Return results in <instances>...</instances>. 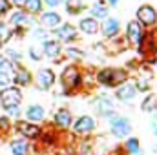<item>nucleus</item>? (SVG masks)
I'll list each match as a JSON object with an SVG mask.
<instances>
[{"label":"nucleus","mask_w":157,"mask_h":155,"mask_svg":"<svg viewBox=\"0 0 157 155\" xmlns=\"http://www.w3.org/2000/svg\"><path fill=\"white\" fill-rule=\"evenodd\" d=\"M26 117L31 120V122H35V120H42L44 119V108L42 106H29L28 108V112H26Z\"/></svg>","instance_id":"2eb2a0df"},{"label":"nucleus","mask_w":157,"mask_h":155,"mask_svg":"<svg viewBox=\"0 0 157 155\" xmlns=\"http://www.w3.org/2000/svg\"><path fill=\"white\" fill-rule=\"evenodd\" d=\"M6 112H9L11 115H18L20 112H18V108H9V110H6Z\"/></svg>","instance_id":"c9c22d12"},{"label":"nucleus","mask_w":157,"mask_h":155,"mask_svg":"<svg viewBox=\"0 0 157 155\" xmlns=\"http://www.w3.org/2000/svg\"><path fill=\"white\" fill-rule=\"evenodd\" d=\"M93 128H95V120L91 119V117L84 115L80 117L77 122H75V126H73V130H75V133H90V131H93Z\"/></svg>","instance_id":"423d86ee"},{"label":"nucleus","mask_w":157,"mask_h":155,"mask_svg":"<svg viewBox=\"0 0 157 155\" xmlns=\"http://www.w3.org/2000/svg\"><path fill=\"white\" fill-rule=\"evenodd\" d=\"M9 82H11V77H7V75L0 73V86H7Z\"/></svg>","instance_id":"473e14b6"},{"label":"nucleus","mask_w":157,"mask_h":155,"mask_svg":"<svg viewBox=\"0 0 157 155\" xmlns=\"http://www.w3.org/2000/svg\"><path fill=\"white\" fill-rule=\"evenodd\" d=\"M0 47H2V42H0Z\"/></svg>","instance_id":"58836bf2"},{"label":"nucleus","mask_w":157,"mask_h":155,"mask_svg":"<svg viewBox=\"0 0 157 155\" xmlns=\"http://www.w3.org/2000/svg\"><path fill=\"white\" fill-rule=\"evenodd\" d=\"M80 29L84 33H95L99 29V26L93 18H84V20H80Z\"/></svg>","instance_id":"6ab92c4d"},{"label":"nucleus","mask_w":157,"mask_h":155,"mask_svg":"<svg viewBox=\"0 0 157 155\" xmlns=\"http://www.w3.org/2000/svg\"><path fill=\"white\" fill-rule=\"evenodd\" d=\"M37 80H39V86L42 89H49L53 86V82H55V75H53L51 70H40Z\"/></svg>","instance_id":"6e6552de"},{"label":"nucleus","mask_w":157,"mask_h":155,"mask_svg":"<svg viewBox=\"0 0 157 155\" xmlns=\"http://www.w3.org/2000/svg\"><path fill=\"white\" fill-rule=\"evenodd\" d=\"M7 55H9L15 62H20V59H22V55H20V53H17L15 49H7Z\"/></svg>","instance_id":"c85d7f7f"},{"label":"nucleus","mask_w":157,"mask_h":155,"mask_svg":"<svg viewBox=\"0 0 157 155\" xmlns=\"http://www.w3.org/2000/svg\"><path fill=\"white\" fill-rule=\"evenodd\" d=\"M108 2H110V4H117V0H108Z\"/></svg>","instance_id":"4c0bfd02"},{"label":"nucleus","mask_w":157,"mask_h":155,"mask_svg":"<svg viewBox=\"0 0 157 155\" xmlns=\"http://www.w3.org/2000/svg\"><path fill=\"white\" fill-rule=\"evenodd\" d=\"M0 73H4V75H7V77L13 75V68H11V64H9L4 57H0Z\"/></svg>","instance_id":"b1692460"},{"label":"nucleus","mask_w":157,"mask_h":155,"mask_svg":"<svg viewBox=\"0 0 157 155\" xmlns=\"http://www.w3.org/2000/svg\"><path fill=\"white\" fill-rule=\"evenodd\" d=\"M9 6H11L9 0H0V15H4V13L9 9Z\"/></svg>","instance_id":"7c9ffc66"},{"label":"nucleus","mask_w":157,"mask_h":155,"mask_svg":"<svg viewBox=\"0 0 157 155\" xmlns=\"http://www.w3.org/2000/svg\"><path fill=\"white\" fill-rule=\"evenodd\" d=\"M11 152H13V155H26L28 153V144L24 141H13Z\"/></svg>","instance_id":"aec40b11"},{"label":"nucleus","mask_w":157,"mask_h":155,"mask_svg":"<svg viewBox=\"0 0 157 155\" xmlns=\"http://www.w3.org/2000/svg\"><path fill=\"white\" fill-rule=\"evenodd\" d=\"M126 150L132 155H143L139 152V141H137V139H130V141L126 142Z\"/></svg>","instance_id":"5701e85b"},{"label":"nucleus","mask_w":157,"mask_h":155,"mask_svg":"<svg viewBox=\"0 0 157 155\" xmlns=\"http://www.w3.org/2000/svg\"><path fill=\"white\" fill-rule=\"evenodd\" d=\"M155 108V99L154 97H148L146 100H144V104H143V110L144 112H150V110H154Z\"/></svg>","instance_id":"cd10ccee"},{"label":"nucleus","mask_w":157,"mask_h":155,"mask_svg":"<svg viewBox=\"0 0 157 155\" xmlns=\"http://www.w3.org/2000/svg\"><path fill=\"white\" fill-rule=\"evenodd\" d=\"M82 7H84L82 0H68V2H66V9H68V13H71V15L78 13Z\"/></svg>","instance_id":"412c9836"},{"label":"nucleus","mask_w":157,"mask_h":155,"mask_svg":"<svg viewBox=\"0 0 157 155\" xmlns=\"http://www.w3.org/2000/svg\"><path fill=\"white\" fill-rule=\"evenodd\" d=\"M97 112H99L101 115H104V117L112 115L113 104H112V100H110L106 95H101V97H99V100H97Z\"/></svg>","instance_id":"9d476101"},{"label":"nucleus","mask_w":157,"mask_h":155,"mask_svg":"<svg viewBox=\"0 0 157 155\" xmlns=\"http://www.w3.org/2000/svg\"><path fill=\"white\" fill-rule=\"evenodd\" d=\"M13 2H15V4H17V6H20V4H24V2H26V0H13Z\"/></svg>","instance_id":"e433bc0d"},{"label":"nucleus","mask_w":157,"mask_h":155,"mask_svg":"<svg viewBox=\"0 0 157 155\" xmlns=\"http://www.w3.org/2000/svg\"><path fill=\"white\" fill-rule=\"evenodd\" d=\"M11 22L17 24V26H18V24H24V22H26V15H24L22 11H18V13H15V15L11 17Z\"/></svg>","instance_id":"a878e982"},{"label":"nucleus","mask_w":157,"mask_h":155,"mask_svg":"<svg viewBox=\"0 0 157 155\" xmlns=\"http://www.w3.org/2000/svg\"><path fill=\"white\" fill-rule=\"evenodd\" d=\"M55 122L60 126V128H68L70 126V122H71V115H70V112H66V110H60L57 117H55Z\"/></svg>","instance_id":"a211bd4d"},{"label":"nucleus","mask_w":157,"mask_h":155,"mask_svg":"<svg viewBox=\"0 0 157 155\" xmlns=\"http://www.w3.org/2000/svg\"><path fill=\"white\" fill-rule=\"evenodd\" d=\"M0 100H2V106L6 110L9 108H18L20 100H22V95H20V89L18 88H6L0 91Z\"/></svg>","instance_id":"f03ea898"},{"label":"nucleus","mask_w":157,"mask_h":155,"mask_svg":"<svg viewBox=\"0 0 157 155\" xmlns=\"http://www.w3.org/2000/svg\"><path fill=\"white\" fill-rule=\"evenodd\" d=\"M128 40L133 46H141V42H143V29L135 20L128 24Z\"/></svg>","instance_id":"0eeeda50"},{"label":"nucleus","mask_w":157,"mask_h":155,"mask_svg":"<svg viewBox=\"0 0 157 155\" xmlns=\"http://www.w3.org/2000/svg\"><path fill=\"white\" fill-rule=\"evenodd\" d=\"M55 33H57L59 39L64 40V42H70V40H73L75 37H77V29H75L73 26H70V24L60 26L59 29H55Z\"/></svg>","instance_id":"1a4fd4ad"},{"label":"nucleus","mask_w":157,"mask_h":155,"mask_svg":"<svg viewBox=\"0 0 157 155\" xmlns=\"http://www.w3.org/2000/svg\"><path fill=\"white\" fill-rule=\"evenodd\" d=\"M7 128H9V120L6 117H0V133H4Z\"/></svg>","instance_id":"c756f323"},{"label":"nucleus","mask_w":157,"mask_h":155,"mask_svg":"<svg viewBox=\"0 0 157 155\" xmlns=\"http://www.w3.org/2000/svg\"><path fill=\"white\" fill-rule=\"evenodd\" d=\"M44 2H46L49 7H55V6H59V4H60V0H44Z\"/></svg>","instance_id":"f704fd0d"},{"label":"nucleus","mask_w":157,"mask_h":155,"mask_svg":"<svg viewBox=\"0 0 157 155\" xmlns=\"http://www.w3.org/2000/svg\"><path fill=\"white\" fill-rule=\"evenodd\" d=\"M29 55H31V59H33V60H40V55H42V53H40L39 49L31 47V49H29Z\"/></svg>","instance_id":"2f4dec72"},{"label":"nucleus","mask_w":157,"mask_h":155,"mask_svg":"<svg viewBox=\"0 0 157 155\" xmlns=\"http://www.w3.org/2000/svg\"><path fill=\"white\" fill-rule=\"evenodd\" d=\"M117 97L121 100H132L135 97V84L133 82H126L117 89Z\"/></svg>","instance_id":"9b49d317"},{"label":"nucleus","mask_w":157,"mask_h":155,"mask_svg":"<svg viewBox=\"0 0 157 155\" xmlns=\"http://www.w3.org/2000/svg\"><path fill=\"white\" fill-rule=\"evenodd\" d=\"M155 135H157V130H155Z\"/></svg>","instance_id":"ea45409f"},{"label":"nucleus","mask_w":157,"mask_h":155,"mask_svg":"<svg viewBox=\"0 0 157 155\" xmlns=\"http://www.w3.org/2000/svg\"><path fill=\"white\" fill-rule=\"evenodd\" d=\"M60 80H62V88H66V89H73V88L78 84V80H80V77H78V70L77 68H73V66L66 68L64 73H62V77H60Z\"/></svg>","instance_id":"20e7f679"},{"label":"nucleus","mask_w":157,"mask_h":155,"mask_svg":"<svg viewBox=\"0 0 157 155\" xmlns=\"http://www.w3.org/2000/svg\"><path fill=\"white\" fill-rule=\"evenodd\" d=\"M137 17H139V20H141L144 26H154V24H155V20H157L155 9H154L152 6H143V7H139Z\"/></svg>","instance_id":"39448f33"},{"label":"nucleus","mask_w":157,"mask_h":155,"mask_svg":"<svg viewBox=\"0 0 157 155\" xmlns=\"http://www.w3.org/2000/svg\"><path fill=\"white\" fill-rule=\"evenodd\" d=\"M108 119L112 120V131H113L117 137H124V135H128V133L132 131V126H130L128 119L117 117V115H113V113L108 117Z\"/></svg>","instance_id":"7ed1b4c3"},{"label":"nucleus","mask_w":157,"mask_h":155,"mask_svg":"<svg viewBox=\"0 0 157 155\" xmlns=\"http://www.w3.org/2000/svg\"><path fill=\"white\" fill-rule=\"evenodd\" d=\"M124 80H126V73L122 70H102L99 73V82L104 86H110V88L122 84Z\"/></svg>","instance_id":"f257e3e1"},{"label":"nucleus","mask_w":157,"mask_h":155,"mask_svg":"<svg viewBox=\"0 0 157 155\" xmlns=\"http://www.w3.org/2000/svg\"><path fill=\"white\" fill-rule=\"evenodd\" d=\"M24 4H26L28 11H31V13H39L40 7H42V2L40 0H26Z\"/></svg>","instance_id":"393cba45"},{"label":"nucleus","mask_w":157,"mask_h":155,"mask_svg":"<svg viewBox=\"0 0 157 155\" xmlns=\"http://www.w3.org/2000/svg\"><path fill=\"white\" fill-rule=\"evenodd\" d=\"M18 131L24 135V137H37L39 135V128L37 126H33V124H28V122H18Z\"/></svg>","instance_id":"4468645a"},{"label":"nucleus","mask_w":157,"mask_h":155,"mask_svg":"<svg viewBox=\"0 0 157 155\" xmlns=\"http://www.w3.org/2000/svg\"><path fill=\"white\" fill-rule=\"evenodd\" d=\"M91 15H95L97 18H106V17H108V7H106V4H104L102 0L95 2L93 7H91Z\"/></svg>","instance_id":"dca6fc26"},{"label":"nucleus","mask_w":157,"mask_h":155,"mask_svg":"<svg viewBox=\"0 0 157 155\" xmlns=\"http://www.w3.org/2000/svg\"><path fill=\"white\" fill-rule=\"evenodd\" d=\"M42 51H44V55H48L49 59H55V57H59V53H60V44L55 42V40H46V42L42 44Z\"/></svg>","instance_id":"f8f14e48"},{"label":"nucleus","mask_w":157,"mask_h":155,"mask_svg":"<svg viewBox=\"0 0 157 155\" xmlns=\"http://www.w3.org/2000/svg\"><path fill=\"white\" fill-rule=\"evenodd\" d=\"M40 22L44 26H48V28H53V26H57L60 22V15H57V13H44L40 17Z\"/></svg>","instance_id":"f3484780"},{"label":"nucleus","mask_w":157,"mask_h":155,"mask_svg":"<svg viewBox=\"0 0 157 155\" xmlns=\"http://www.w3.org/2000/svg\"><path fill=\"white\" fill-rule=\"evenodd\" d=\"M66 53H68L70 57H84V55H82V51H78V49H68Z\"/></svg>","instance_id":"72a5a7b5"},{"label":"nucleus","mask_w":157,"mask_h":155,"mask_svg":"<svg viewBox=\"0 0 157 155\" xmlns=\"http://www.w3.org/2000/svg\"><path fill=\"white\" fill-rule=\"evenodd\" d=\"M11 37V33H9V29L6 28V24H2L0 22V42H4V40H7Z\"/></svg>","instance_id":"bb28decb"},{"label":"nucleus","mask_w":157,"mask_h":155,"mask_svg":"<svg viewBox=\"0 0 157 155\" xmlns=\"http://www.w3.org/2000/svg\"><path fill=\"white\" fill-rule=\"evenodd\" d=\"M102 33H104V37H113V35H117L119 33V22L115 18H108V20L104 22V26H102Z\"/></svg>","instance_id":"ddd939ff"},{"label":"nucleus","mask_w":157,"mask_h":155,"mask_svg":"<svg viewBox=\"0 0 157 155\" xmlns=\"http://www.w3.org/2000/svg\"><path fill=\"white\" fill-rule=\"evenodd\" d=\"M15 80H17L20 86H26V84H29V82H31V75H29V71H26V70H20V71H17Z\"/></svg>","instance_id":"4be33fe9"}]
</instances>
